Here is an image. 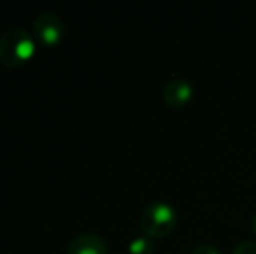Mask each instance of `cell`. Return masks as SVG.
<instances>
[{
  "mask_svg": "<svg viewBox=\"0 0 256 254\" xmlns=\"http://www.w3.org/2000/svg\"><path fill=\"white\" fill-rule=\"evenodd\" d=\"M192 254H222L214 246H209V244H204V246H199V248L194 249Z\"/></svg>",
  "mask_w": 256,
  "mask_h": 254,
  "instance_id": "obj_8",
  "label": "cell"
},
{
  "mask_svg": "<svg viewBox=\"0 0 256 254\" xmlns=\"http://www.w3.org/2000/svg\"><path fill=\"white\" fill-rule=\"evenodd\" d=\"M68 254H108V248L98 235H80L70 244Z\"/></svg>",
  "mask_w": 256,
  "mask_h": 254,
  "instance_id": "obj_5",
  "label": "cell"
},
{
  "mask_svg": "<svg viewBox=\"0 0 256 254\" xmlns=\"http://www.w3.org/2000/svg\"><path fill=\"white\" fill-rule=\"evenodd\" d=\"M253 232L256 234V214H254V218H253Z\"/></svg>",
  "mask_w": 256,
  "mask_h": 254,
  "instance_id": "obj_9",
  "label": "cell"
},
{
  "mask_svg": "<svg viewBox=\"0 0 256 254\" xmlns=\"http://www.w3.org/2000/svg\"><path fill=\"white\" fill-rule=\"evenodd\" d=\"M34 30H35L37 40H40V44L48 45V47L58 45L64 37L63 23L58 19V16H54L51 12H44L35 17Z\"/></svg>",
  "mask_w": 256,
  "mask_h": 254,
  "instance_id": "obj_3",
  "label": "cell"
},
{
  "mask_svg": "<svg viewBox=\"0 0 256 254\" xmlns=\"http://www.w3.org/2000/svg\"><path fill=\"white\" fill-rule=\"evenodd\" d=\"M176 227V211L166 202H155L142 214V230L150 239H162Z\"/></svg>",
  "mask_w": 256,
  "mask_h": 254,
  "instance_id": "obj_2",
  "label": "cell"
},
{
  "mask_svg": "<svg viewBox=\"0 0 256 254\" xmlns=\"http://www.w3.org/2000/svg\"><path fill=\"white\" fill-rule=\"evenodd\" d=\"M232 254H256V242H242L234 249Z\"/></svg>",
  "mask_w": 256,
  "mask_h": 254,
  "instance_id": "obj_7",
  "label": "cell"
},
{
  "mask_svg": "<svg viewBox=\"0 0 256 254\" xmlns=\"http://www.w3.org/2000/svg\"><path fill=\"white\" fill-rule=\"evenodd\" d=\"M129 254H154V242L150 237H136L128 248Z\"/></svg>",
  "mask_w": 256,
  "mask_h": 254,
  "instance_id": "obj_6",
  "label": "cell"
},
{
  "mask_svg": "<svg viewBox=\"0 0 256 254\" xmlns=\"http://www.w3.org/2000/svg\"><path fill=\"white\" fill-rule=\"evenodd\" d=\"M194 96V87L188 80L185 78H174V80L168 82L164 87V99L168 105L180 108V106L186 105Z\"/></svg>",
  "mask_w": 256,
  "mask_h": 254,
  "instance_id": "obj_4",
  "label": "cell"
},
{
  "mask_svg": "<svg viewBox=\"0 0 256 254\" xmlns=\"http://www.w3.org/2000/svg\"><path fill=\"white\" fill-rule=\"evenodd\" d=\"M35 54V40L28 31L12 28L0 38V63L7 68H16L28 63Z\"/></svg>",
  "mask_w": 256,
  "mask_h": 254,
  "instance_id": "obj_1",
  "label": "cell"
}]
</instances>
